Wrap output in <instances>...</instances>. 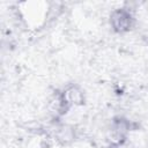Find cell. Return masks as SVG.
I'll list each match as a JSON object with an SVG mask.
<instances>
[{
	"label": "cell",
	"instance_id": "obj_1",
	"mask_svg": "<svg viewBox=\"0 0 148 148\" xmlns=\"http://www.w3.org/2000/svg\"><path fill=\"white\" fill-rule=\"evenodd\" d=\"M117 15L121 18H117L116 16L112 17V22H113V25L116 29H118L119 31H123V30H127L130 27H131V21H132V16L130 13L125 12V10H119L117 12Z\"/></svg>",
	"mask_w": 148,
	"mask_h": 148
}]
</instances>
